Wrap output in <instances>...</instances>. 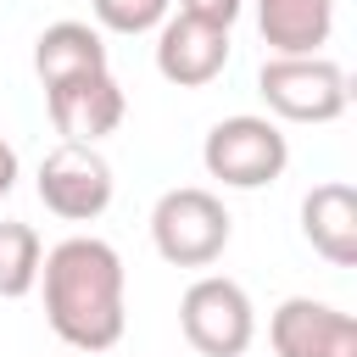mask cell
<instances>
[{
  "label": "cell",
  "instance_id": "1",
  "mask_svg": "<svg viewBox=\"0 0 357 357\" xmlns=\"http://www.w3.org/2000/svg\"><path fill=\"white\" fill-rule=\"evenodd\" d=\"M39 284H45V318H50V329H56L61 346L95 357V351H112L123 340V324H128V307H123L128 273H123L117 245H106L95 234H73V240H61V245L45 251Z\"/></svg>",
  "mask_w": 357,
  "mask_h": 357
},
{
  "label": "cell",
  "instance_id": "2",
  "mask_svg": "<svg viewBox=\"0 0 357 357\" xmlns=\"http://www.w3.org/2000/svg\"><path fill=\"white\" fill-rule=\"evenodd\" d=\"M229 234H234L229 206L201 184L162 190V201L151 206V245L173 268H212L223 257Z\"/></svg>",
  "mask_w": 357,
  "mask_h": 357
},
{
  "label": "cell",
  "instance_id": "3",
  "mask_svg": "<svg viewBox=\"0 0 357 357\" xmlns=\"http://www.w3.org/2000/svg\"><path fill=\"white\" fill-rule=\"evenodd\" d=\"M201 167L229 184V190H262L273 184L284 167H290V139L279 134L273 117H257V112H234L223 123L206 128L201 139Z\"/></svg>",
  "mask_w": 357,
  "mask_h": 357
},
{
  "label": "cell",
  "instance_id": "4",
  "mask_svg": "<svg viewBox=\"0 0 357 357\" xmlns=\"http://www.w3.org/2000/svg\"><path fill=\"white\" fill-rule=\"evenodd\" d=\"M257 95L279 123H335L351 106L346 67L329 56H268L257 73Z\"/></svg>",
  "mask_w": 357,
  "mask_h": 357
},
{
  "label": "cell",
  "instance_id": "5",
  "mask_svg": "<svg viewBox=\"0 0 357 357\" xmlns=\"http://www.w3.org/2000/svg\"><path fill=\"white\" fill-rule=\"evenodd\" d=\"M178 329L201 357H240L257 340V307L245 284L223 273H201L178 301Z\"/></svg>",
  "mask_w": 357,
  "mask_h": 357
},
{
  "label": "cell",
  "instance_id": "6",
  "mask_svg": "<svg viewBox=\"0 0 357 357\" xmlns=\"http://www.w3.org/2000/svg\"><path fill=\"white\" fill-rule=\"evenodd\" d=\"M112 162L95 151V145H78V139H61L45 162H39V201L45 212H56L61 223H95L106 206H112Z\"/></svg>",
  "mask_w": 357,
  "mask_h": 357
},
{
  "label": "cell",
  "instance_id": "7",
  "mask_svg": "<svg viewBox=\"0 0 357 357\" xmlns=\"http://www.w3.org/2000/svg\"><path fill=\"white\" fill-rule=\"evenodd\" d=\"M45 106H50V123L61 139H78V145H95L106 134H117L123 112H128V95L123 84L112 78V67L100 73H78V78H61L45 89Z\"/></svg>",
  "mask_w": 357,
  "mask_h": 357
},
{
  "label": "cell",
  "instance_id": "8",
  "mask_svg": "<svg viewBox=\"0 0 357 357\" xmlns=\"http://www.w3.org/2000/svg\"><path fill=\"white\" fill-rule=\"evenodd\" d=\"M268 340L279 357H357V318L329 301L290 296L273 307Z\"/></svg>",
  "mask_w": 357,
  "mask_h": 357
},
{
  "label": "cell",
  "instance_id": "9",
  "mask_svg": "<svg viewBox=\"0 0 357 357\" xmlns=\"http://www.w3.org/2000/svg\"><path fill=\"white\" fill-rule=\"evenodd\" d=\"M229 67V28L201 22L190 11L162 17L156 28V73L178 89H206L218 73Z\"/></svg>",
  "mask_w": 357,
  "mask_h": 357
},
{
  "label": "cell",
  "instance_id": "10",
  "mask_svg": "<svg viewBox=\"0 0 357 357\" xmlns=\"http://www.w3.org/2000/svg\"><path fill=\"white\" fill-rule=\"evenodd\" d=\"M301 234L324 262L357 268V190L346 178L312 184L307 201H301Z\"/></svg>",
  "mask_w": 357,
  "mask_h": 357
},
{
  "label": "cell",
  "instance_id": "11",
  "mask_svg": "<svg viewBox=\"0 0 357 357\" xmlns=\"http://www.w3.org/2000/svg\"><path fill=\"white\" fill-rule=\"evenodd\" d=\"M257 28L273 56H318L335 28V0H257Z\"/></svg>",
  "mask_w": 357,
  "mask_h": 357
},
{
  "label": "cell",
  "instance_id": "12",
  "mask_svg": "<svg viewBox=\"0 0 357 357\" xmlns=\"http://www.w3.org/2000/svg\"><path fill=\"white\" fill-rule=\"evenodd\" d=\"M100 67H106V39L89 22L61 17L33 39V73H39L45 89L61 84V78H78V73H100Z\"/></svg>",
  "mask_w": 357,
  "mask_h": 357
},
{
  "label": "cell",
  "instance_id": "13",
  "mask_svg": "<svg viewBox=\"0 0 357 357\" xmlns=\"http://www.w3.org/2000/svg\"><path fill=\"white\" fill-rule=\"evenodd\" d=\"M39 262H45V245H39L33 223L6 218L0 223V296L6 301H22L39 284Z\"/></svg>",
  "mask_w": 357,
  "mask_h": 357
},
{
  "label": "cell",
  "instance_id": "14",
  "mask_svg": "<svg viewBox=\"0 0 357 357\" xmlns=\"http://www.w3.org/2000/svg\"><path fill=\"white\" fill-rule=\"evenodd\" d=\"M89 11H95V22L106 33L134 39V33H156L162 17L173 11V0H89Z\"/></svg>",
  "mask_w": 357,
  "mask_h": 357
},
{
  "label": "cell",
  "instance_id": "15",
  "mask_svg": "<svg viewBox=\"0 0 357 357\" xmlns=\"http://www.w3.org/2000/svg\"><path fill=\"white\" fill-rule=\"evenodd\" d=\"M240 6H245V0H178V11H190V17H201V22H218V28H234Z\"/></svg>",
  "mask_w": 357,
  "mask_h": 357
},
{
  "label": "cell",
  "instance_id": "16",
  "mask_svg": "<svg viewBox=\"0 0 357 357\" xmlns=\"http://www.w3.org/2000/svg\"><path fill=\"white\" fill-rule=\"evenodd\" d=\"M11 184H17V151H11V139L0 134V201L11 195Z\"/></svg>",
  "mask_w": 357,
  "mask_h": 357
}]
</instances>
